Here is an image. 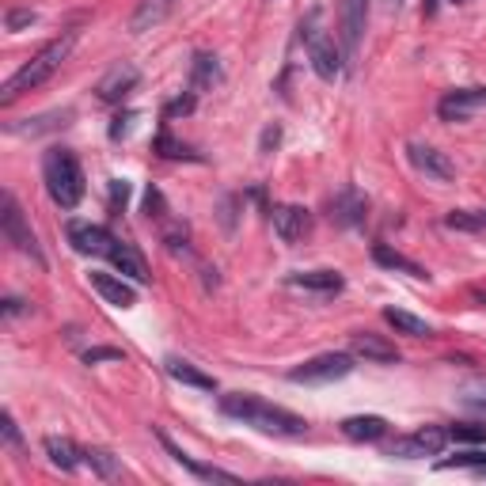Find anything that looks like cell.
<instances>
[{"label":"cell","mask_w":486,"mask_h":486,"mask_svg":"<svg viewBox=\"0 0 486 486\" xmlns=\"http://www.w3.org/2000/svg\"><path fill=\"white\" fill-rule=\"evenodd\" d=\"M301 38H304V50H308V61H312V73L334 84L342 76V50L334 46V38L323 31V12H312L304 24H301Z\"/></svg>","instance_id":"cell-4"},{"label":"cell","mask_w":486,"mask_h":486,"mask_svg":"<svg viewBox=\"0 0 486 486\" xmlns=\"http://www.w3.org/2000/svg\"><path fill=\"white\" fill-rule=\"evenodd\" d=\"M73 46H76V31H69V35H61V38H54L50 46H42L24 69L19 73H12L8 80H5V88H0V107H8V103H15L24 92H35L38 84H46L61 65L69 61V54H73Z\"/></svg>","instance_id":"cell-2"},{"label":"cell","mask_w":486,"mask_h":486,"mask_svg":"<svg viewBox=\"0 0 486 486\" xmlns=\"http://www.w3.org/2000/svg\"><path fill=\"white\" fill-rule=\"evenodd\" d=\"M482 111H486V88H460L437 103L441 122H471Z\"/></svg>","instance_id":"cell-9"},{"label":"cell","mask_w":486,"mask_h":486,"mask_svg":"<svg viewBox=\"0 0 486 486\" xmlns=\"http://www.w3.org/2000/svg\"><path fill=\"white\" fill-rule=\"evenodd\" d=\"M449 445V430L445 426H422L411 437H395L388 445V456L395 460H422V456H437Z\"/></svg>","instance_id":"cell-7"},{"label":"cell","mask_w":486,"mask_h":486,"mask_svg":"<svg viewBox=\"0 0 486 486\" xmlns=\"http://www.w3.org/2000/svg\"><path fill=\"white\" fill-rule=\"evenodd\" d=\"M285 285L293 289H312V293H342V273H334V270H301V273H289Z\"/></svg>","instance_id":"cell-19"},{"label":"cell","mask_w":486,"mask_h":486,"mask_svg":"<svg viewBox=\"0 0 486 486\" xmlns=\"http://www.w3.org/2000/svg\"><path fill=\"white\" fill-rule=\"evenodd\" d=\"M172 8H175V0H141L137 12L130 15V31H134V35H144V31L160 27Z\"/></svg>","instance_id":"cell-22"},{"label":"cell","mask_w":486,"mask_h":486,"mask_svg":"<svg viewBox=\"0 0 486 486\" xmlns=\"http://www.w3.org/2000/svg\"><path fill=\"white\" fill-rule=\"evenodd\" d=\"M445 228H452V232H482V228H486V221H482V213H468V209H452V213L445 217Z\"/></svg>","instance_id":"cell-31"},{"label":"cell","mask_w":486,"mask_h":486,"mask_svg":"<svg viewBox=\"0 0 486 486\" xmlns=\"http://www.w3.org/2000/svg\"><path fill=\"white\" fill-rule=\"evenodd\" d=\"M160 205H164L160 190H149V194H144V209H149V217H164V213H160Z\"/></svg>","instance_id":"cell-41"},{"label":"cell","mask_w":486,"mask_h":486,"mask_svg":"<svg viewBox=\"0 0 486 486\" xmlns=\"http://www.w3.org/2000/svg\"><path fill=\"white\" fill-rule=\"evenodd\" d=\"M365 19H369V0H342V46H346V57H357V50H362Z\"/></svg>","instance_id":"cell-14"},{"label":"cell","mask_w":486,"mask_h":486,"mask_svg":"<svg viewBox=\"0 0 486 486\" xmlns=\"http://www.w3.org/2000/svg\"><path fill=\"white\" fill-rule=\"evenodd\" d=\"M65 232H69V243H73L76 255H103V259H107L111 247L118 243L107 228L92 224V221H69Z\"/></svg>","instance_id":"cell-8"},{"label":"cell","mask_w":486,"mask_h":486,"mask_svg":"<svg viewBox=\"0 0 486 486\" xmlns=\"http://www.w3.org/2000/svg\"><path fill=\"white\" fill-rule=\"evenodd\" d=\"M19 308H24V301H15V297H8V301H5V315H15Z\"/></svg>","instance_id":"cell-42"},{"label":"cell","mask_w":486,"mask_h":486,"mask_svg":"<svg viewBox=\"0 0 486 486\" xmlns=\"http://www.w3.org/2000/svg\"><path fill=\"white\" fill-rule=\"evenodd\" d=\"M92 289H95L107 304H114V308H134V304H137V289H134L130 282H122L118 273L95 270V273H92Z\"/></svg>","instance_id":"cell-15"},{"label":"cell","mask_w":486,"mask_h":486,"mask_svg":"<svg viewBox=\"0 0 486 486\" xmlns=\"http://www.w3.org/2000/svg\"><path fill=\"white\" fill-rule=\"evenodd\" d=\"M221 414L243 422V426L270 433V437H304L308 433V422L301 414H293L285 407H273L259 395H247V392H232L221 395Z\"/></svg>","instance_id":"cell-1"},{"label":"cell","mask_w":486,"mask_h":486,"mask_svg":"<svg viewBox=\"0 0 486 486\" xmlns=\"http://www.w3.org/2000/svg\"><path fill=\"white\" fill-rule=\"evenodd\" d=\"M0 224H5V240H8L15 251H24V255H31L38 266H46V255H42V247H38V240H35L31 224L24 221V209H19V202H15L12 190H5V198H0Z\"/></svg>","instance_id":"cell-6"},{"label":"cell","mask_w":486,"mask_h":486,"mask_svg":"<svg viewBox=\"0 0 486 486\" xmlns=\"http://www.w3.org/2000/svg\"><path fill=\"white\" fill-rule=\"evenodd\" d=\"M84 463H88L99 479H122V460L107 449H84Z\"/></svg>","instance_id":"cell-28"},{"label":"cell","mask_w":486,"mask_h":486,"mask_svg":"<svg viewBox=\"0 0 486 486\" xmlns=\"http://www.w3.org/2000/svg\"><path fill=\"white\" fill-rule=\"evenodd\" d=\"M156 149H160V156H167V160H183V156H186V160H198V156L190 153L186 144H179L172 134H160V137H156Z\"/></svg>","instance_id":"cell-33"},{"label":"cell","mask_w":486,"mask_h":486,"mask_svg":"<svg viewBox=\"0 0 486 486\" xmlns=\"http://www.w3.org/2000/svg\"><path fill=\"white\" fill-rule=\"evenodd\" d=\"M452 5H463V0H452Z\"/></svg>","instance_id":"cell-44"},{"label":"cell","mask_w":486,"mask_h":486,"mask_svg":"<svg viewBox=\"0 0 486 486\" xmlns=\"http://www.w3.org/2000/svg\"><path fill=\"white\" fill-rule=\"evenodd\" d=\"M342 433L350 441H380L388 433V422L380 414H353V418H342Z\"/></svg>","instance_id":"cell-25"},{"label":"cell","mask_w":486,"mask_h":486,"mask_svg":"<svg viewBox=\"0 0 486 486\" xmlns=\"http://www.w3.org/2000/svg\"><path fill=\"white\" fill-rule=\"evenodd\" d=\"M407 160L414 164V172H422L426 179H437V183L456 179V164H452L445 153H441V149H433V144L411 141V144H407Z\"/></svg>","instance_id":"cell-10"},{"label":"cell","mask_w":486,"mask_h":486,"mask_svg":"<svg viewBox=\"0 0 486 486\" xmlns=\"http://www.w3.org/2000/svg\"><path fill=\"white\" fill-rule=\"evenodd\" d=\"M130 122H134V114H130V111H125V114H118V118H114V125H111V137L118 141V137H125V134H130Z\"/></svg>","instance_id":"cell-40"},{"label":"cell","mask_w":486,"mask_h":486,"mask_svg":"<svg viewBox=\"0 0 486 486\" xmlns=\"http://www.w3.org/2000/svg\"><path fill=\"white\" fill-rule=\"evenodd\" d=\"M194 111V95H183V99H175V103H167V118H175V114H190Z\"/></svg>","instance_id":"cell-37"},{"label":"cell","mask_w":486,"mask_h":486,"mask_svg":"<svg viewBox=\"0 0 486 486\" xmlns=\"http://www.w3.org/2000/svg\"><path fill=\"white\" fill-rule=\"evenodd\" d=\"M399 5H403V0H388V8H399Z\"/></svg>","instance_id":"cell-43"},{"label":"cell","mask_w":486,"mask_h":486,"mask_svg":"<svg viewBox=\"0 0 486 486\" xmlns=\"http://www.w3.org/2000/svg\"><path fill=\"white\" fill-rule=\"evenodd\" d=\"M107 259H111V266L122 273V278H134V282H149V278H153L149 266H144V259L137 255V251H134L130 243H122V240L111 247V255H107Z\"/></svg>","instance_id":"cell-20"},{"label":"cell","mask_w":486,"mask_h":486,"mask_svg":"<svg viewBox=\"0 0 486 486\" xmlns=\"http://www.w3.org/2000/svg\"><path fill=\"white\" fill-rule=\"evenodd\" d=\"M164 369H167V376L179 380V384H186V388H198V392H213V388H217L213 376L202 372V369H194L190 362H183V357H167Z\"/></svg>","instance_id":"cell-23"},{"label":"cell","mask_w":486,"mask_h":486,"mask_svg":"<svg viewBox=\"0 0 486 486\" xmlns=\"http://www.w3.org/2000/svg\"><path fill=\"white\" fill-rule=\"evenodd\" d=\"M270 221H273V232H278L282 243H301L308 232H312V213L304 205H273L270 209Z\"/></svg>","instance_id":"cell-11"},{"label":"cell","mask_w":486,"mask_h":486,"mask_svg":"<svg viewBox=\"0 0 486 486\" xmlns=\"http://www.w3.org/2000/svg\"><path fill=\"white\" fill-rule=\"evenodd\" d=\"M42 449H46L50 463H54V468H61V471H76L84 463V449H76L69 437H46V441H42Z\"/></svg>","instance_id":"cell-24"},{"label":"cell","mask_w":486,"mask_h":486,"mask_svg":"<svg viewBox=\"0 0 486 486\" xmlns=\"http://www.w3.org/2000/svg\"><path fill=\"white\" fill-rule=\"evenodd\" d=\"M69 118H73V107L46 111V114H38V118L12 122L8 134H15V137H42V134H54V130H61V125H69Z\"/></svg>","instance_id":"cell-18"},{"label":"cell","mask_w":486,"mask_h":486,"mask_svg":"<svg viewBox=\"0 0 486 486\" xmlns=\"http://www.w3.org/2000/svg\"><path fill=\"white\" fill-rule=\"evenodd\" d=\"M278 141H282V130H278V125H270V130H263V144H259V153L266 156L270 149H278Z\"/></svg>","instance_id":"cell-39"},{"label":"cell","mask_w":486,"mask_h":486,"mask_svg":"<svg viewBox=\"0 0 486 486\" xmlns=\"http://www.w3.org/2000/svg\"><path fill=\"white\" fill-rule=\"evenodd\" d=\"M84 362H88V365H95V362H122V350L99 346V350H88V353H84Z\"/></svg>","instance_id":"cell-35"},{"label":"cell","mask_w":486,"mask_h":486,"mask_svg":"<svg viewBox=\"0 0 486 486\" xmlns=\"http://www.w3.org/2000/svg\"><path fill=\"white\" fill-rule=\"evenodd\" d=\"M350 353L353 357H365V362H376V365H395L399 362L395 342H388L384 334H372V331H357L350 338Z\"/></svg>","instance_id":"cell-13"},{"label":"cell","mask_w":486,"mask_h":486,"mask_svg":"<svg viewBox=\"0 0 486 486\" xmlns=\"http://www.w3.org/2000/svg\"><path fill=\"white\" fill-rule=\"evenodd\" d=\"M213 84H221V65L213 54H198L194 57V69H190V92H205L213 88Z\"/></svg>","instance_id":"cell-27"},{"label":"cell","mask_w":486,"mask_h":486,"mask_svg":"<svg viewBox=\"0 0 486 486\" xmlns=\"http://www.w3.org/2000/svg\"><path fill=\"white\" fill-rule=\"evenodd\" d=\"M160 445H164L167 452H172V460H175V463H183V468H186L190 475H198V479H205V482H240L236 475L224 471V468H213V463H198L194 456H186V452H183V449H179L167 433H160Z\"/></svg>","instance_id":"cell-17"},{"label":"cell","mask_w":486,"mask_h":486,"mask_svg":"<svg viewBox=\"0 0 486 486\" xmlns=\"http://www.w3.org/2000/svg\"><path fill=\"white\" fill-rule=\"evenodd\" d=\"M42 183L61 209H76L84 198V167L73 149H50L42 156Z\"/></svg>","instance_id":"cell-3"},{"label":"cell","mask_w":486,"mask_h":486,"mask_svg":"<svg viewBox=\"0 0 486 486\" xmlns=\"http://www.w3.org/2000/svg\"><path fill=\"white\" fill-rule=\"evenodd\" d=\"M137 80H141V73H137L134 65H114L107 76H103V80L95 84V95H99L103 103H122L125 92H134V88H137Z\"/></svg>","instance_id":"cell-16"},{"label":"cell","mask_w":486,"mask_h":486,"mask_svg":"<svg viewBox=\"0 0 486 486\" xmlns=\"http://www.w3.org/2000/svg\"><path fill=\"white\" fill-rule=\"evenodd\" d=\"M5 441H8L12 449H24V437H19V426H15L12 414H5Z\"/></svg>","instance_id":"cell-38"},{"label":"cell","mask_w":486,"mask_h":486,"mask_svg":"<svg viewBox=\"0 0 486 486\" xmlns=\"http://www.w3.org/2000/svg\"><path fill=\"white\" fill-rule=\"evenodd\" d=\"M35 19H38V15H35L31 8H12V12L5 15V27H8V31H24V27L35 24Z\"/></svg>","instance_id":"cell-34"},{"label":"cell","mask_w":486,"mask_h":486,"mask_svg":"<svg viewBox=\"0 0 486 486\" xmlns=\"http://www.w3.org/2000/svg\"><path fill=\"white\" fill-rule=\"evenodd\" d=\"M365 217H369V198H365L357 186H342V190H338V194L331 198V221H334V224L357 228V224H365Z\"/></svg>","instance_id":"cell-12"},{"label":"cell","mask_w":486,"mask_h":486,"mask_svg":"<svg viewBox=\"0 0 486 486\" xmlns=\"http://www.w3.org/2000/svg\"><path fill=\"white\" fill-rule=\"evenodd\" d=\"M452 441H463V445H486V426H475V422H463V426L449 430Z\"/></svg>","instance_id":"cell-32"},{"label":"cell","mask_w":486,"mask_h":486,"mask_svg":"<svg viewBox=\"0 0 486 486\" xmlns=\"http://www.w3.org/2000/svg\"><path fill=\"white\" fill-rule=\"evenodd\" d=\"M125 202H130V183H125V179H111V205L118 209Z\"/></svg>","instance_id":"cell-36"},{"label":"cell","mask_w":486,"mask_h":486,"mask_svg":"<svg viewBox=\"0 0 486 486\" xmlns=\"http://www.w3.org/2000/svg\"><path fill=\"white\" fill-rule=\"evenodd\" d=\"M350 372H353V353L331 350V353L308 357L297 369H289V380L293 384H334V380H346Z\"/></svg>","instance_id":"cell-5"},{"label":"cell","mask_w":486,"mask_h":486,"mask_svg":"<svg viewBox=\"0 0 486 486\" xmlns=\"http://www.w3.org/2000/svg\"><path fill=\"white\" fill-rule=\"evenodd\" d=\"M456 399L463 407H475V411H486V372L463 380V384L456 388Z\"/></svg>","instance_id":"cell-29"},{"label":"cell","mask_w":486,"mask_h":486,"mask_svg":"<svg viewBox=\"0 0 486 486\" xmlns=\"http://www.w3.org/2000/svg\"><path fill=\"white\" fill-rule=\"evenodd\" d=\"M372 259H376V266L399 270V273H407V278H418V282H426V278H430L426 266H418L414 259H407L403 251H395V247H388V243H376V247H372Z\"/></svg>","instance_id":"cell-21"},{"label":"cell","mask_w":486,"mask_h":486,"mask_svg":"<svg viewBox=\"0 0 486 486\" xmlns=\"http://www.w3.org/2000/svg\"><path fill=\"white\" fill-rule=\"evenodd\" d=\"M460 468H486V452L468 449V452H456V456L437 460V471H460Z\"/></svg>","instance_id":"cell-30"},{"label":"cell","mask_w":486,"mask_h":486,"mask_svg":"<svg viewBox=\"0 0 486 486\" xmlns=\"http://www.w3.org/2000/svg\"><path fill=\"white\" fill-rule=\"evenodd\" d=\"M384 320H388L399 334H411V338H433V323L418 320L414 312H403V308H384Z\"/></svg>","instance_id":"cell-26"}]
</instances>
